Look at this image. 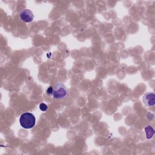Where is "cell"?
<instances>
[{
  "instance_id": "1",
  "label": "cell",
  "mask_w": 155,
  "mask_h": 155,
  "mask_svg": "<svg viewBox=\"0 0 155 155\" xmlns=\"http://www.w3.org/2000/svg\"><path fill=\"white\" fill-rule=\"evenodd\" d=\"M51 96L56 99H65L68 96V89L62 83L58 82L53 87Z\"/></svg>"
},
{
  "instance_id": "2",
  "label": "cell",
  "mask_w": 155,
  "mask_h": 155,
  "mask_svg": "<svg viewBox=\"0 0 155 155\" xmlns=\"http://www.w3.org/2000/svg\"><path fill=\"white\" fill-rule=\"evenodd\" d=\"M35 122L36 119L34 114L29 112H26L22 114L19 119L21 126L25 129L33 128L35 125Z\"/></svg>"
},
{
  "instance_id": "3",
  "label": "cell",
  "mask_w": 155,
  "mask_h": 155,
  "mask_svg": "<svg viewBox=\"0 0 155 155\" xmlns=\"http://www.w3.org/2000/svg\"><path fill=\"white\" fill-rule=\"evenodd\" d=\"M21 19L24 22H30L33 21L34 16L33 12L28 9L22 10L19 14Z\"/></svg>"
},
{
  "instance_id": "4",
  "label": "cell",
  "mask_w": 155,
  "mask_h": 155,
  "mask_svg": "<svg viewBox=\"0 0 155 155\" xmlns=\"http://www.w3.org/2000/svg\"><path fill=\"white\" fill-rule=\"evenodd\" d=\"M143 102L147 107H152L155 104V95L152 92H148L143 95Z\"/></svg>"
},
{
  "instance_id": "5",
  "label": "cell",
  "mask_w": 155,
  "mask_h": 155,
  "mask_svg": "<svg viewBox=\"0 0 155 155\" xmlns=\"http://www.w3.org/2000/svg\"><path fill=\"white\" fill-rule=\"evenodd\" d=\"M145 132L146 133V137L148 139H151L154 134V130L150 125H148L145 128Z\"/></svg>"
},
{
  "instance_id": "6",
  "label": "cell",
  "mask_w": 155,
  "mask_h": 155,
  "mask_svg": "<svg viewBox=\"0 0 155 155\" xmlns=\"http://www.w3.org/2000/svg\"><path fill=\"white\" fill-rule=\"evenodd\" d=\"M39 108L41 111H45L47 110L48 109V107L47 105L45 104H44V103H41L39 105Z\"/></svg>"
},
{
  "instance_id": "7",
  "label": "cell",
  "mask_w": 155,
  "mask_h": 155,
  "mask_svg": "<svg viewBox=\"0 0 155 155\" xmlns=\"http://www.w3.org/2000/svg\"><path fill=\"white\" fill-rule=\"evenodd\" d=\"M53 92V87L52 86H49L46 90V93L48 95H51Z\"/></svg>"
}]
</instances>
